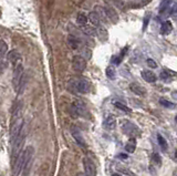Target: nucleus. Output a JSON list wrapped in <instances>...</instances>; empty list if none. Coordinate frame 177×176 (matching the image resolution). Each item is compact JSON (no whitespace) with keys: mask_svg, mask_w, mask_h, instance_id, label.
Here are the masks:
<instances>
[{"mask_svg":"<svg viewBox=\"0 0 177 176\" xmlns=\"http://www.w3.org/2000/svg\"><path fill=\"white\" fill-rule=\"evenodd\" d=\"M113 104H114L115 108H117L119 110L123 111V112H125V113H131V111H132L130 108H127L124 103H121L120 101H113Z\"/></svg>","mask_w":177,"mask_h":176,"instance_id":"nucleus-22","label":"nucleus"},{"mask_svg":"<svg viewBox=\"0 0 177 176\" xmlns=\"http://www.w3.org/2000/svg\"><path fill=\"white\" fill-rule=\"evenodd\" d=\"M87 19L91 21V24L95 27H100L101 26V19L99 17V15L95 11H92V12L89 13V16H87Z\"/></svg>","mask_w":177,"mask_h":176,"instance_id":"nucleus-18","label":"nucleus"},{"mask_svg":"<svg viewBox=\"0 0 177 176\" xmlns=\"http://www.w3.org/2000/svg\"><path fill=\"white\" fill-rule=\"evenodd\" d=\"M20 58H21V55H20V53L17 50H11L10 52H8V54H7L8 61L10 63H12V64H15V66L18 64V61L20 60Z\"/></svg>","mask_w":177,"mask_h":176,"instance_id":"nucleus-14","label":"nucleus"},{"mask_svg":"<svg viewBox=\"0 0 177 176\" xmlns=\"http://www.w3.org/2000/svg\"><path fill=\"white\" fill-rule=\"evenodd\" d=\"M152 162H153L156 166H161V164H162L161 156H159L157 153H154L153 155H152Z\"/></svg>","mask_w":177,"mask_h":176,"instance_id":"nucleus-31","label":"nucleus"},{"mask_svg":"<svg viewBox=\"0 0 177 176\" xmlns=\"http://www.w3.org/2000/svg\"><path fill=\"white\" fill-rule=\"evenodd\" d=\"M83 166H84L85 176H95L96 175V168L95 165L90 158L84 157L83 158Z\"/></svg>","mask_w":177,"mask_h":176,"instance_id":"nucleus-9","label":"nucleus"},{"mask_svg":"<svg viewBox=\"0 0 177 176\" xmlns=\"http://www.w3.org/2000/svg\"><path fill=\"white\" fill-rule=\"evenodd\" d=\"M148 20H150V15L145 16V19H144V24H143V31L146 29V27H147V24H148Z\"/></svg>","mask_w":177,"mask_h":176,"instance_id":"nucleus-35","label":"nucleus"},{"mask_svg":"<svg viewBox=\"0 0 177 176\" xmlns=\"http://www.w3.org/2000/svg\"><path fill=\"white\" fill-rule=\"evenodd\" d=\"M72 111L75 116H86L87 115V110L86 106L83 102L81 101H75V102L72 104Z\"/></svg>","mask_w":177,"mask_h":176,"instance_id":"nucleus-8","label":"nucleus"},{"mask_svg":"<svg viewBox=\"0 0 177 176\" xmlns=\"http://www.w3.org/2000/svg\"><path fill=\"white\" fill-rule=\"evenodd\" d=\"M122 130H123V133L129 136H137L141 134V131L137 126L133 124L132 122H124V125L122 126Z\"/></svg>","mask_w":177,"mask_h":176,"instance_id":"nucleus-6","label":"nucleus"},{"mask_svg":"<svg viewBox=\"0 0 177 176\" xmlns=\"http://www.w3.org/2000/svg\"><path fill=\"white\" fill-rule=\"evenodd\" d=\"M130 90L133 93H135L138 97H144L146 94V90L144 87H142L138 83H131L130 84Z\"/></svg>","mask_w":177,"mask_h":176,"instance_id":"nucleus-12","label":"nucleus"},{"mask_svg":"<svg viewBox=\"0 0 177 176\" xmlns=\"http://www.w3.org/2000/svg\"><path fill=\"white\" fill-rule=\"evenodd\" d=\"M21 105H22V103H21V101H20V102H18L16 105H15V106H13L12 115H13V118H18V115L20 114V112H21Z\"/></svg>","mask_w":177,"mask_h":176,"instance_id":"nucleus-27","label":"nucleus"},{"mask_svg":"<svg viewBox=\"0 0 177 176\" xmlns=\"http://www.w3.org/2000/svg\"><path fill=\"white\" fill-rule=\"evenodd\" d=\"M172 30H173V26H172V22H171V21H165L161 27V33L164 34V36L169 34L172 32Z\"/></svg>","mask_w":177,"mask_h":176,"instance_id":"nucleus-20","label":"nucleus"},{"mask_svg":"<svg viewBox=\"0 0 177 176\" xmlns=\"http://www.w3.org/2000/svg\"><path fill=\"white\" fill-rule=\"evenodd\" d=\"M106 76L111 80H114L115 78H116V71H115L114 67L110 66V67L106 68Z\"/></svg>","mask_w":177,"mask_h":176,"instance_id":"nucleus-25","label":"nucleus"},{"mask_svg":"<svg viewBox=\"0 0 177 176\" xmlns=\"http://www.w3.org/2000/svg\"><path fill=\"white\" fill-rule=\"evenodd\" d=\"M171 3H172V0H163L161 6H159V11H161V13L165 12V11L169 8V5H171Z\"/></svg>","mask_w":177,"mask_h":176,"instance_id":"nucleus-28","label":"nucleus"},{"mask_svg":"<svg viewBox=\"0 0 177 176\" xmlns=\"http://www.w3.org/2000/svg\"><path fill=\"white\" fill-rule=\"evenodd\" d=\"M113 176H121V175H119V174H114Z\"/></svg>","mask_w":177,"mask_h":176,"instance_id":"nucleus-40","label":"nucleus"},{"mask_svg":"<svg viewBox=\"0 0 177 176\" xmlns=\"http://www.w3.org/2000/svg\"><path fill=\"white\" fill-rule=\"evenodd\" d=\"M87 17L85 16V13H83V12H80L79 15H78V17H77V22L80 24V26H85L86 24V22H87Z\"/></svg>","mask_w":177,"mask_h":176,"instance_id":"nucleus-24","label":"nucleus"},{"mask_svg":"<svg viewBox=\"0 0 177 176\" xmlns=\"http://www.w3.org/2000/svg\"><path fill=\"white\" fill-rule=\"evenodd\" d=\"M157 141H158L159 146H161V148H162L163 151H166L167 148H168V145H167L166 140H165L164 137L162 136L161 134H157Z\"/></svg>","mask_w":177,"mask_h":176,"instance_id":"nucleus-26","label":"nucleus"},{"mask_svg":"<svg viewBox=\"0 0 177 176\" xmlns=\"http://www.w3.org/2000/svg\"><path fill=\"white\" fill-rule=\"evenodd\" d=\"M172 95H173V97H176V99H177V92H175V91H174V92L172 93Z\"/></svg>","mask_w":177,"mask_h":176,"instance_id":"nucleus-36","label":"nucleus"},{"mask_svg":"<svg viewBox=\"0 0 177 176\" xmlns=\"http://www.w3.org/2000/svg\"><path fill=\"white\" fill-rule=\"evenodd\" d=\"M23 73H24L23 66L19 62L17 66H15V69H13V75H12V84H13V88H15L16 91L18 90L19 82H20V80H21Z\"/></svg>","mask_w":177,"mask_h":176,"instance_id":"nucleus-5","label":"nucleus"},{"mask_svg":"<svg viewBox=\"0 0 177 176\" xmlns=\"http://www.w3.org/2000/svg\"><path fill=\"white\" fill-rule=\"evenodd\" d=\"M71 134H72V136H73V139L77 141L78 144L81 145V146H85V140H84V137H83L81 131L78 129L77 126H72V127H71Z\"/></svg>","mask_w":177,"mask_h":176,"instance_id":"nucleus-10","label":"nucleus"},{"mask_svg":"<svg viewBox=\"0 0 177 176\" xmlns=\"http://www.w3.org/2000/svg\"><path fill=\"white\" fill-rule=\"evenodd\" d=\"M135 150H136V140H135V137H131L125 145V151L127 153H134Z\"/></svg>","mask_w":177,"mask_h":176,"instance_id":"nucleus-19","label":"nucleus"},{"mask_svg":"<svg viewBox=\"0 0 177 176\" xmlns=\"http://www.w3.org/2000/svg\"><path fill=\"white\" fill-rule=\"evenodd\" d=\"M27 83H28V74L24 72L23 75H22V78H21V80H20V82H19V87H18V90H17V93H18V94H22V93H23Z\"/></svg>","mask_w":177,"mask_h":176,"instance_id":"nucleus-17","label":"nucleus"},{"mask_svg":"<svg viewBox=\"0 0 177 176\" xmlns=\"http://www.w3.org/2000/svg\"><path fill=\"white\" fill-rule=\"evenodd\" d=\"M161 79L163 80V81H167L169 82V80H171V75H169V73L167 71H162L161 72Z\"/></svg>","mask_w":177,"mask_h":176,"instance_id":"nucleus-32","label":"nucleus"},{"mask_svg":"<svg viewBox=\"0 0 177 176\" xmlns=\"http://www.w3.org/2000/svg\"><path fill=\"white\" fill-rule=\"evenodd\" d=\"M119 157H121V158H126L127 156H126V155H124V154H122V155H119Z\"/></svg>","mask_w":177,"mask_h":176,"instance_id":"nucleus-37","label":"nucleus"},{"mask_svg":"<svg viewBox=\"0 0 177 176\" xmlns=\"http://www.w3.org/2000/svg\"><path fill=\"white\" fill-rule=\"evenodd\" d=\"M103 126L104 129L106 130H114L115 126H116V118L113 114H108L105 118H104V122H103Z\"/></svg>","mask_w":177,"mask_h":176,"instance_id":"nucleus-11","label":"nucleus"},{"mask_svg":"<svg viewBox=\"0 0 177 176\" xmlns=\"http://www.w3.org/2000/svg\"><path fill=\"white\" fill-rule=\"evenodd\" d=\"M104 10H105V15L106 17H107L110 20L112 21V22H117V20H119V16H117L116 11L114 10L113 8H110V7H105L104 8Z\"/></svg>","mask_w":177,"mask_h":176,"instance_id":"nucleus-15","label":"nucleus"},{"mask_svg":"<svg viewBox=\"0 0 177 176\" xmlns=\"http://www.w3.org/2000/svg\"><path fill=\"white\" fill-rule=\"evenodd\" d=\"M96 34L99 36V38H100L101 41H105V40H107V31H106L105 28H103V27H98V29H96Z\"/></svg>","mask_w":177,"mask_h":176,"instance_id":"nucleus-21","label":"nucleus"},{"mask_svg":"<svg viewBox=\"0 0 177 176\" xmlns=\"http://www.w3.org/2000/svg\"><path fill=\"white\" fill-rule=\"evenodd\" d=\"M146 63H147V66L150 67V68H152V69L157 68V63H156L153 59H147V60H146Z\"/></svg>","mask_w":177,"mask_h":176,"instance_id":"nucleus-33","label":"nucleus"},{"mask_svg":"<svg viewBox=\"0 0 177 176\" xmlns=\"http://www.w3.org/2000/svg\"><path fill=\"white\" fill-rule=\"evenodd\" d=\"M24 140H26V132L22 129L20 134L18 135L15 141L12 143V160L13 162L17 160V158L20 156V154L22 153V146L24 144Z\"/></svg>","mask_w":177,"mask_h":176,"instance_id":"nucleus-2","label":"nucleus"},{"mask_svg":"<svg viewBox=\"0 0 177 176\" xmlns=\"http://www.w3.org/2000/svg\"><path fill=\"white\" fill-rule=\"evenodd\" d=\"M77 176H85V174H83V173H78Z\"/></svg>","mask_w":177,"mask_h":176,"instance_id":"nucleus-38","label":"nucleus"},{"mask_svg":"<svg viewBox=\"0 0 177 176\" xmlns=\"http://www.w3.org/2000/svg\"><path fill=\"white\" fill-rule=\"evenodd\" d=\"M7 52H8V45L3 40H0V55L3 57Z\"/></svg>","mask_w":177,"mask_h":176,"instance_id":"nucleus-29","label":"nucleus"},{"mask_svg":"<svg viewBox=\"0 0 177 176\" xmlns=\"http://www.w3.org/2000/svg\"><path fill=\"white\" fill-rule=\"evenodd\" d=\"M82 31L84 32L85 34H87V36H91V37H93V36L96 34V29H95L94 27L87 26V24L82 27Z\"/></svg>","mask_w":177,"mask_h":176,"instance_id":"nucleus-23","label":"nucleus"},{"mask_svg":"<svg viewBox=\"0 0 177 176\" xmlns=\"http://www.w3.org/2000/svg\"><path fill=\"white\" fill-rule=\"evenodd\" d=\"M175 157H176V160H177V151L175 152Z\"/></svg>","mask_w":177,"mask_h":176,"instance_id":"nucleus-39","label":"nucleus"},{"mask_svg":"<svg viewBox=\"0 0 177 176\" xmlns=\"http://www.w3.org/2000/svg\"><path fill=\"white\" fill-rule=\"evenodd\" d=\"M72 66L77 72H83L86 68V60L82 55H75L72 60Z\"/></svg>","mask_w":177,"mask_h":176,"instance_id":"nucleus-7","label":"nucleus"},{"mask_svg":"<svg viewBox=\"0 0 177 176\" xmlns=\"http://www.w3.org/2000/svg\"><path fill=\"white\" fill-rule=\"evenodd\" d=\"M159 103H161L163 106H165V108H167V109H174L176 105L174 104V103H172V102H169V101H167V100H165V99H159Z\"/></svg>","mask_w":177,"mask_h":176,"instance_id":"nucleus-30","label":"nucleus"},{"mask_svg":"<svg viewBox=\"0 0 177 176\" xmlns=\"http://www.w3.org/2000/svg\"><path fill=\"white\" fill-rule=\"evenodd\" d=\"M70 85H72L73 90H75L79 93H87L91 90V84L86 79L72 80L70 82Z\"/></svg>","mask_w":177,"mask_h":176,"instance_id":"nucleus-3","label":"nucleus"},{"mask_svg":"<svg viewBox=\"0 0 177 176\" xmlns=\"http://www.w3.org/2000/svg\"><path fill=\"white\" fill-rule=\"evenodd\" d=\"M66 42H68V45L71 48L72 50H77L78 48L80 47V43H81L79 38H77L75 36H73V34H70L69 37H68Z\"/></svg>","mask_w":177,"mask_h":176,"instance_id":"nucleus-13","label":"nucleus"},{"mask_svg":"<svg viewBox=\"0 0 177 176\" xmlns=\"http://www.w3.org/2000/svg\"><path fill=\"white\" fill-rule=\"evenodd\" d=\"M23 129V121L22 118H18L17 120L12 122L11 124V127H10V141L13 143V141L18 137V135L20 134L21 130Z\"/></svg>","mask_w":177,"mask_h":176,"instance_id":"nucleus-4","label":"nucleus"},{"mask_svg":"<svg viewBox=\"0 0 177 176\" xmlns=\"http://www.w3.org/2000/svg\"><path fill=\"white\" fill-rule=\"evenodd\" d=\"M33 147L32 146H28L23 152L20 154L18 158L15 161V165H13V176H18L20 174V172H22L24 167L29 165L30 161L32 160V156H33Z\"/></svg>","mask_w":177,"mask_h":176,"instance_id":"nucleus-1","label":"nucleus"},{"mask_svg":"<svg viewBox=\"0 0 177 176\" xmlns=\"http://www.w3.org/2000/svg\"><path fill=\"white\" fill-rule=\"evenodd\" d=\"M176 122H177V116H176Z\"/></svg>","mask_w":177,"mask_h":176,"instance_id":"nucleus-41","label":"nucleus"},{"mask_svg":"<svg viewBox=\"0 0 177 176\" xmlns=\"http://www.w3.org/2000/svg\"><path fill=\"white\" fill-rule=\"evenodd\" d=\"M122 60H123V58H122L121 55H114L113 58H112V63H114V64H120Z\"/></svg>","mask_w":177,"mask_h":176,"instance_id":"nucleus-34","label":"nucleus"},{"mask_svg":"<svg viewBox=\"0 0 177 176\" xmlns=\"http://www.w3.org/2000/svg\"><path fill=\"white\" fill-rule=\"evenodd\" d=\"M142 78L145 80L146 82H148V83H154V82H156V80H157L155 74L152 71H148V70H143Z\"/></svg>","mask_w":177,"mask_h":176,"instance_id":"nucleus-16","label":"nucleus"}]
</instances>
